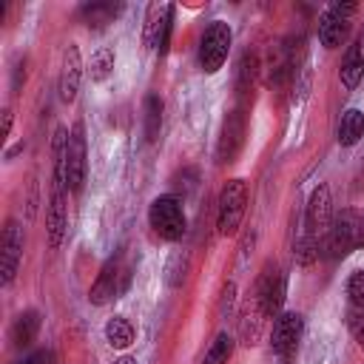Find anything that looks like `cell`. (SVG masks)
Wrapping results in <instances>:
<instances>
[{"mask_svg":"<svg viewBox=\"0 0 364 364\" xmlns=\"http://www.w3.org/2000/svg\"><path fill=\"white\" fill-rule=\"evenodd\" d=\"M131 270H134L131 267V259L122 250L114 253L111 259H105V264L100 267L91 290H88V301L94 307H105L114 299H119L128 290V284H131Z\"/></svg>","mask_w":364,"mask_h":364,"instance_id":"1","label":"cell"},{"mask_svg":"<svg viewBox=\"0 0 364 364\" xmlns=\"http://www.w3.org/2000/svg\"><path fill=\"white\" fill-rule=\"evenodd\" d=\"M358 225H361V213L353 208H344L333 216L330 230L321 239V256L327 259H344L350 250L358 247Z\"/></svg>","mask_w":364,"mask_h":364,"instance_id":"2","label":"cell"},{"mask_svg":"<svg viewBox=\"0 0 364 364\" xmlns=\"http://www.w3.org/2000/svg\"><path fill=\"white\" fill-rule=\"evenodd\" d=\"M148 222L154 228V233L165 242H179L185 236L188 219H185V208L179 202V196L173 193H162L151 202L148 208Z\"/></svg>","mask_w":364,"mask_h":364,"instance_id":"3","label":"cell"},{"mask_svg":"<svg viewBox=\"0 0 364 364\" xmlns=\"http://www.w3.org/2000/svg\"><path fill=\"white\" fill-rule=\"evenodd\" d=\"M355 14H358V3H353V0H341V3L327 6L324 14L318 17V43L330 51L338 48L347 40Z\"/></svg>","mask_w":364,"mask_h":364,"instance_id":"4","label":"cell"},{"mask_svg":"<svg viewBox=\"0 0 364 364\" xmlns=\"http://www.w3.org/2000/svg\"><path fill=\"white\" fill-rule=\"evenodd\" d=\"M247 210V182L245 179H230L225 182L219 193V210H216V228L222 236H233L245 219Z\"/></svg>","mask_w":364,"mask_h":364,"instance_id":"5","label":"cell"},{"mask_svg":"<svg viewBox=\"0 0 364 364\" xmlns=\"http://www.w3.org/2000/svg\"><path fill=\"white\" fill-rule=\"evenodd\" d=\"M230 40H233V31L225 20H213L202 37H199V68L205 74H216L225 60H228V51H230Z\"/></svg>","mask_w":364,"mask_h":364,"instance_id":"6","label":"cell"},{"mask_svg":"<svg viewBox=\"0 0 364 364\" xmlns=\"http://www.w3.org/2000/svg\"><path fill=\"white\" fill-rule=\"evenodd\" d=\"M284 296H287V276H284V270L276 262H267L262 267V273H259L253 299L259 301V307L267 316H279L282 313V304H284Z\"/></svg>","mask_w":364,"mask_h":364,"instance_id":"7","label":"cell"},{"mask_svg":"<svg viewBox=\"0 0 364 364\" xmlns=\"http://www.w3.org/2000/svg\"><path fill=\"white\" fill-rule=\"evenodd\" d=\"M171 31H173V6L171 3H151L145 9V26H142L145 48L165 54L168 43H171Z\"/></svg>","mask_w":364,"mask_h":364,"instance_id":"8","label":"cell"},{"mask_svg":"<svg viewBox=\"0 0 364 364\" xmlns=\"http://www.w3.org/2000/svg\"><path fill=\"white\" fill-rule=\"evenodd\" d=\"M299 54H301V37L299 40H282L279 46H273V51H270V60H267V65H264V82L270 85V88H282L284 82H290L293 80V74H296V65H299Z\"/></svg>","mask_w":364,"mask_h":364,"instance_id":"9","label":"cell"},{"mask_svg":"<svg viewBox=\"0 0 364 364\" xmlns=\"http://www.w3.org/2000/svg\"><path fill=\"white\" fill-rule=\"evenodd\" d=\"M330 222H333V196H330V188L321 182V185L313 188V193H310V199H307L304 233L321 242L324 233L330 230Z\"/></svg>","mask_w":364,"mask_h":364,"instance_id":"10","label":"cell"},{"mask_svg":"<svg viewBox=\"0 0 364 364\" xmlns=\"http://www.w3.org/2000/svg\"><path fill=\"white\" fill-rule=\"evenodd\" d=\"M245 131H247V122H245V111L242 108H233L228 111V117L222 119V131H219V142H216V162H233L245 145Z\"/></svg>","mask_w":364,"mask_h":364,"instance_id":"11","label":"cell"},{"mask_svg":"<svg viewBox=\"0 0 364 364\" xmlns=\"http://www.w3.org/2000/svg\"><path fill=\"white\" fill-rule=\"evenodd\" d=\"M301 330H304V318H301L299 313H293V310L279 313L276 321H273V330H270V350H273L279 358L293 355L296 347H299Z\"/></svg>","mask_w":364,"mask_h":364,"instance_id":"12","label":"cell"},{"mask_svg":"<svg viewBox=\"0 0 364 364\" xmlns=\"http://www.w3.org/2000/svg\"><path fill=\"white\" fill-rule=\"evenodd\" d=\"M23 256V228L9 219L3 228V239H0V284L9 287L17 276V264Z\"/></svg>","mask_w":364,"mask_h":364,"instance_id":"13","label":"cell"},{"mask_svg":"<svg viewBox=\"0 0 364 364\" xmlns=\"http://www.w3.org/2000/svg\"><path fill=\"white\" fill-rule=\"evenodd\" d=\"M80 82H82V57L80 48L74 43L65 46L63 60H60V77H57V94L63 102H74L80 94Z\"/></svg>","mask_w":364,"mask_h":364,"instance_id":"14","label":"cell"},{"mask_svg":"<svg viewBox=\"0 0 364 364\" xmlns=\"http://www.w3.org/2000/svg\"><path fill=\"white\" fill-rule=\"evenodd\" d=\"M65 173H68V191L77 193L85 182V131H82V122H74L68 131Z\"/></svg>","mask_w":364,"mask_h":364,"instance_id":"15","label":"cell"},{"mask_svg":"<svg viewBox=\"0 0 364 364\" xmlns=\"http://www.w3.org/2000/svg\"><path fill=\"white\" fill-rule=\"evenodd\" d=\"M338 80L347 91L358 88V82L364 80V28L358 31L355 43L347 48V54L341 60V68H338Z\"/></svg>","mask_w":364,"mask_h":364,"instance_id":"16","label":"cell"},{"mask_svg":"<svg viewBox=\"0 0 364 364\" xmlns=\"http://www.w3.org/2000/svg\"><path fill=\"white\" fill-rule=\"evenodd\" d=\"M264 318H270V316H267V313L259 307V301L250 296V299L242 304V313H239V336H242V341H245L247 347L259 341L262 327H264Z\"/></svg>","mask_w":364,"mask_h":364,"instance_id":"17","label":"cell"},{"mask_svg":"<svg viewBox=\"0 0 364 364\" xmlns=\"http://www.w3.org/2000/svg\"><path fill=\"white\" fill-rule=\"evenodd\" d=\"M40 324H43V321H40V313H37V310H23V313H17L14 321H11V327H9L11 344H14L17 350L31 347L34 338H37V333H40Z\"/></svg>","mask_w":364,"mask_h":364,"instance_id":"18","label":"cell"},{"mask_svg":"<svg viewBox=\"0 0 364 364\" xmlns=\"http://www.w3.org/2000/svg\"><path fill=\"white\" fill-rule=\"evenodd\" d=\"M119 11H122L119 3H85V6H80V20L88 28H105L108 23L117 20Z\"/></svg>","mask_w":364,"mask_h":364,"instance_id":"19","label":"cell"},{"mask_svg":"<svg viewBox=\"0 0 364 364\" xmlns=\"http://www.w3.org/2000/svg\"><path fill=\"white\" fill-rule=\"evenodd\" d=\"M361 136H364V114H361L358 108H347V111L341 114V119H338L336 139H338V145L350 148V145H355Z\"/></svg>","mask_w":364,"mask_h":364,"instance_id":"20","label":"cell"},{"mask_svg":"<svg viewBox=\"0 0 364 364\" xmlns=\"http://www.w3.org/2000/svg\"><path fill=\"white\" fill-rule=\"evenodd\" d=\"M259 57L253 54V51H245L242 57H239V65H236V97L239 100H245L250 91H253V85H256V77H259Z\"/></svg>","mask_w":364,"mask_h":364,"instance_id":"21","label":"cell"},{"mask_svg":"<svg viewBox=\"0 0 364 364\" xmlns=\"http://www.w3.org/2000/svg\"><path fill=\"white\" fill-rule=\"evenodd\" d=\"M134 338H136V330L125 316H114L105 321V341L114 350H128L134 344Z\"/></svg>","mask_w":364,"mask_h":364,"instance_id":"22","label":"cell"},{"mask_svg":"<svg viewBox=\"0 0 364 364\" xmlns=\"http://www.w3.org/2000/svg\"><path fill=\"white\" fill-rule=\"evenodd\" d=\"M162 100L156 94H148L142 102V122H145V139L156 142L159 139V128H162Z\"/></svg>","mask_w":364,"mask_h":364,"instance_id":"23","label":"cell"},{"mask_svg":"<svg viewBox=\"0 0 364 364\" xmlns=\"http://www.w3.org/2000/svg\"><path fill=\"white\" fill-rule=\"evenodd\" d=\"M188 267H191L188 253L173 250V253L168 256V262H165V284H168V287H182L185 279H188Z\"/></svg>","mask_w":364,"mask_h":364,"instance_id":"24","label":"cell"},{"mask_svg":"<svg viewBox=\"0 0 364 364\" xmlns=\"http://www.w3.org/2000/svg\"><path fill=\"white\" fill-rule=\"evenodd\" d=\"M114 48H108V46H102V48H97L94 54H91V68H88V74H91V80L94 82H105L108 77H111V71H114Z\"/></svg>","mask_w":364,"mask_h":364,"instance_id":"25","label":"cell"},{"mask_svg":"<svg viewBox=\"0 0 364 364\" xmlns=\"http://www.w3.org/2000/svg\"><path fill=\"white\" fill-rule=\"evenodd\" d=\"M318 256H321V242H318V239H313V236L301 233V236L293 242V259H296V264L310 267Z\"/></svg>","mask_w":364,"mask_h":364,"instance_id":"26","label":"cell"},{"mask_svg":"<svg viewBox=\"0 0 364 364\" xmlns=\"http://www.w3.org/2000/svg\"><path fill=\"white\" fill-rule=\"evenodd\" d=\"M230 355H233V336L222 330V333L210 341V347H208V353H205L202 364H228V358H230Z\"/></svg>","mask_w":364,"mask_h":364,"instance_id":"27","label":"cell"},{"mask_svg":"<svg viewBox=\"0 0 364 364\" xmlns=\"http://www.w3.org/2000/svg\"><path fill=\"white\" fill-rule=\"evenodd\" d=\"M347 299L353 307H364V270H353L347 279Z\"/></svg>","mask_w":364,"mask_h":364,"instance_id":"28","label":"cell"},{"mask_svg":"<svg viewBox=\"0 0 364 364\" xmlns=\"http://www.w3.org/2000/svg\"><path fill=\"white\" fill-rule=\"evenodd\" d=\"M347 327H350V336L355 338L358 347H364V307H353L347 310Z\"/></svg>","mask_w":364,"mask_h":364,"instance_id":"29","label":"cell"},{"mask_svg":"<svg viewBox=\"0 0 364 364\" xmlns=\"http://www.w3.org/2000/svg\"><path fill=\"white\" fill-rule=\"evenodd\" d=\"M51 350H34L31 355H26V358H20V361H14V364H51Z\"/></svg>","mask_w":364,"mask_h":364,"instance_id":"30","label":"cell"},{"mask_svg":"<svg viewBox=\"0 0 364 364\" xmlns=\"http://www.w3.org/2000/svg\"><path fill=\"white\" fill-rule=\"evenodd\" d=\"M11 122H14V117H11V111L6 108V111H3V139H9V134H11Z\"/></svg>","mask_w":364,"mask_h":364,"instance_id":"31","label":"cell"},{"mask_svg":"<svg viewBox=\"0 0 364 364\" xmlns=\"http://www.w3.org/2000/svg\"><path fill=\"white\" fill-rule=\"evenodd\" d=\"M114 364H139V361H136L134 355H119V358H117Z\"/></svg>","mask_w":364,"mask_h":364,"instance_id":"32","label":"cell"},{"mask_svg":"<svg viewBox=\"0 0 364 364\" xmlns=\"http://www.w3.org/2000/svg\"><path fill=\"white\" fill-rule=\"evenodd\" d=\"M358 247H364V213H361V225H358Z\"/></svg>","mask_w":364,"mask_h":364,"instance_id":"33","label":"cell"}]
</instances>
